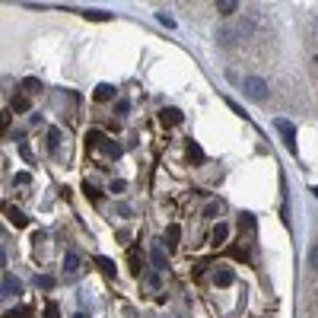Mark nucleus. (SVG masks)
Masks as SVG:
<instances>
[{
	"label": "nucleus",
	"mask_w": 318,
	"mask_h": 318,
	"mask_svg": "<svg viewBox=\"0 0 318 318\" xmlns=\"http://www.w3.org/2000/svg\"><path fill=\"white\" fill-rule=\"evenodd\" d=\"M242 86H245L248 99H255V102H264V99H268V83H264L261 76H245Z\"/></svg>",
	"instance_id": "f257e3e1"
},
{
	"label": "nucleus",
	"mask_w": 318,
	"mask_h": 318,
	"mask_svg": "<svg viewBox=\"0 0 318 318\" xmlns=\"http://www.w3.org/2000/svg\"><path fill=\"white\" fill-rule=\"evenodd\" d=\"M274 127H277V131H280L283 143H287V150H290V153H296V127L290 124L287 118H277V121H274Z\"/></svg>",
	"instance_id": "f03ea898"
},
{
	"label": "nucleus",
	"mask_w": 318,
	"mask_h": 318,
	"mask_svg": "<svg viewBox=\"0 0 318 318\" xmlns=\"http://www.w3.org/2000/svg\"><path fill=\"white\" fill-rule=\"evenodd\" d=\"M64 274H67V277H76V274H80V255H76V252L64 255Z\"/></svg>",
	"instance_id": "7ed1b4c3"
},
{
	"label": "nucleus",
	"mask_w": 318,
	"mask_h": 318,
	"mask_svg": "<svg viewBox=\"0 0 318 318\" xmlns=\"http://www.w3.org/2000/svg\"><path fill=\"white\" fill-rule=\"evenodd\" d=\"M150 264H153V271H156V274L166 271V252H162V245H153V252H150Z\"/></svg>",
	"instance_id": "20e7f679"
},
{
	"label": "nucleus",
	"mask_w": 318,
	"mask_h": 318,
	"mask_svg": "<svg viewBox=\"0 0 318 318\" xmlns=\"http://www.w3.org/2000/svg\"><path fill=\"white\" fill-rule=\"evenodd\" d=\"M16 293H22V283L13 277L10 271L3 274V296H16Z\"/></svg>",
	"instance_id": "39448f33"
},
{
	"label": "nucleus",
	"mask_w": 318,
	"mask_h": 318,
	"mask_svg": "<svg viewBox=\"0 0 318 318\" xmlns=\"http://www.w3.org/2000/svg\"><path fill=\"white\" fill-rule=\"evenodd\" d=\"M233 280H236V274L229 271V268H220L217 274H213V283H217V287H229Z\"/></svg>",
	"instance_id": "423d86ee"
},
{
	"label": "nucleus",
	"mask_w": 318,
	"mask_h": 318,
	"mask_svg": "<svg viewBox=\"0 0 318 318\" xmlns=\"http://www.w3.org/2000/svg\"><path fill=\"white\" fill-rule=\"evenodd\" d=\"M6 220H10L13 226H25V223H29V217H25L19 207H6Z\"/></svg>",
	"instance_id": "0eeeda50"
},
{
	"label": "nucleus",
	"mask_w": 318,
	"mask_h": 318,
	"mask_svg": "<svg viewBox=\"0 0 318 318\" xmlns=\"http://www.w3.org/2000/svg\"><path fill=\"white\" fill-rule=\"evenodd\" d=\"M3 318H35V312L29 306H16V309H6Z\"/></svg>",
	"instance_id": "6e6552de"
},
{
	"label": "nucleus",
	"mask_w": 318,
	"mask_h": 318,
	"mask_svg": "<svg viewBox=\"0 0 318 318\" xmlns=\"http://www.w3.org/2000/svg\"><path fill=\"white\" fill-rule=\"evenodd\" d=\"M226 236H229V226H226V223H217V226H213V233H210L213 245H223V242H226Z\"/></svg>",
	"instance_id": "1a4fd4ad"
},
{
	"label": "nucleus",
	"mask_w": 318,
	"mask_h": 318,
	"mask_svg": "<svg viewBox=\"0 0 318 318\" xmlns=\"http://www.w3.org/2000/svg\"><path fill=\"white\" fill-rule=\"evenodd\" d=\"M96 99H99V102L115 99V86H111V83H99V86H96Z\"/></svg>",
	"instance_id": "9d476101"
},
{
	"label": "nucleus",
	"mask_w": 318,
	"mask_h": 318,
	"mask_svg": "<svg viewBox=\"0 0 318 318\" xmlns=\"http://www.w3.org/2000/svg\"><path fill=\"white\" fill-rule=\"evenodd\" d=\"M159 118H162V124H178V121H182V111H178V108H162Z\"/></svg>",
	"instance_id": "9b49d317"
},
{
	"label": "nucleus",
	"mask_w": 318,
	"mask_h": 318,
	"mask_svg": "<svg viewBox=\"0 0 318 318\" xmlns=\"http://www.w3.org/2000/svg\"><path fill=\"white\" fill-rule=\"evenodd\" d=\"M35 92H41V83L35 80V76H29V80H22V96H35Z\"/></svg>",
	"instance_id": "f8f14e48"
},
{
	"label": "nucleus",
	"mask_w": 318,
	"mask_h": 318,
	"mask_svg": "<svg viewBox=\"0 0 318 318\" xmlns=\"http://www.w3.org/2000/svg\"><path fill=\"white\" fill-rule=\"evenodd\" d=\"M217 13H220V16H233V13H239V3H233V0H220V3H217Z\"/></svg>",
	"instance_id": "ddd939ff"
},
{
	"label": "nucleus",
	"mask_w": 318,
	"mask_h": 318,
	"mask_svg": "<svg viewBox=\"0 0 318 318\" xmlns=\"http://www.w3.org/2000/svg\"><path fill=\"white\" fill-rule=\"evenodd\" d=\"M102 143H105V137H102V131H89V134H86V147H89V150L102 147Z\"/></svg>",
	"instance_id": "4468645a"
},
{
	"label": "nucleus",
	"mask_w": 318,
	"mask_h": 318,
	"mask_svg": "<svg viewBox=\"0 0 318 318\" xmlns=\"http://www.w3.org/2000/svg\"><path fill=\"white\" fill-rule=\"evenodd\" d=\"M96 264L102 268V274H108V277H115V261H111V258H105V255H99L96 258Z\"/></svg>",
	"instance_id": "2eb2a0df"
},
{
	"label": "nucleus",
	"mask_w": 318,
	"mask_h": 318,
	"mask_svg": "<svg viewBox=\"0 0 318 318\" xmlns=\"http://www.w3.org/2000/svg\"><path fill=\"white\" fill-rule=\"evenodd\" d=\"M102 150H105V156H111V159L121 156V143H115V140H105V143H102Z\"/></svg>",
	"instance_id": "dca6fc26"
},
{
	"label": "nucleus",
	"mask_w": 318,
	"mask_h": 318,
	"mask_svg": "<svg viewBox=\"0 0 318 318\" xmlns=\"http://www.w3.org/2000/svg\"><path fill=\"white\" fill-rule=\"evenodd\" d=\"M83 16L86 19H96V22H108L111 19V13H105V10H86Z\"/></svg>",
	"instance_id": "f3484780"
},
{
	"label": "nucleus",
	"mask_w": 318,
	"mask_h": 318,
	"mask_svg": "<svg viewBox=\"0 0 318 318\" xmlns=\"http://www.w3.org/2000/svg\"><path fill=\"white\" fill-rule=\"evenodd\" d=\"M127 258H131V268H134V274H140V271H143V255L137 252V248H131V255H127Z\"/></svg>",
	"instance_id": "a211bd4d"
},
{
	"label": "nucleus",
	"mask_w": 318,
	"mask_h": 318,
	"mask_svg": "<svg viewBox=\"0 0 318 318\" xmlns=\"http://www.w3.org/2000/svg\"><path fill=\"white\" fill-rule=\"evenodd\" d=\"M188 159H194V162H204L207 156H204V150L197 147V143H188Z\"/></svg>",
	"instance_id": "6ab92c4d"
},
{
	"label": "nucleus",
	"mask_w": 318,
	"mask_h": 318,
	"mask_svg": "<svg viewBox=\"0 0 318 318\" xmlns=\"http://www.w3.org/2000/svg\"><path fill=\"white\" fill-rule=\"evenodd\" d=\"M45 318H61V306H57L54 299H48V303H45Z\"/></svg>",
	"instance_id": "aec40b11"
},
{
	"label": "nucleus",
	"mask_w": 318,
	"mask_h": 318,
	"mask_svg": "<svg viewBox=\"0 0 318 318\" xmlns=\"http://www.w3.org/2000/svg\"><path fill=\"white\" fill-rule=\"evenodd\" d=\"M48 147H51V150L61 147V131H57V127H51V131H48Z\"/></svg>",
	"instance_id": "412c9836"
},
{
	"label": "nucleus",
	"mask_w": 318,
	"mask_h": 318,
	"mask_svg": "<svg viewBox=\"0 0 318 318\" xmlns=\"http://www.w3.org/2000/svg\"><path fill=\"white\" fill-rule=\"evenodd\" d=\"M204 217H207V220H217V217H220V201L207 204V207H204Z\"/></svg>",
	"instance_id": "4be33fe9"
},
{
	"label": "nucleus",
	"mask_w": 318,
	"mask_h": 318,
	"mask_svg": "<svg viewBox=\"0 0 318 318\" xmlns=\"http://www.w3.org/2000/svg\"><path fill=\"white\" fill-rule=\"evenodd\" d=\"M13 111H29V96H16L13 99Z\"/></svg>",
	"instance_id": "5701e85b"
},
{
	"label": "nucleus",
	"mask_w": 318,
	"mask_h": 318,
	"mask_svg": "<svg viewBox=\"0 0 318 318\" xmlns=\"http://www.w3.org/2000/svg\"><path fill=\"white\" fill-rule=\"evenodd\" d=\"M166 236H169V245H175V242H178V239H182V229H178V226H175V223H172V226L166 229Z\"/></svg>",
	"instance_id": "b1692460"
},
{
	"label": "nucleus",
	"mask_w": 318,
	"mask_h": 318,
	"mask_svg": "<svg viewBox=\"0 0 318 318\" xmlns=\"http://www.w3.org/2000/svg\"><path fill=\"white\" fill-rule=\"evenodd\" d=\"M35 283H38L41 290H51V287H54V277H48V274H41V277H35Z\"/></svg>",
	"instance_id": "393cba45"
},
{
	"label": "nucleus",
	"mask_w": 318,
	"mask_h": 318,
	"mask_svg": "<svg viewBox=\"0 0 318 318\" xmlns=\"http://www.w3.org/2000/svg\"><path fill=\"white\" fill-rule=\"evenodd\" d=\"M29 182H32L29 172H16V175H13V185H29Z\"/></svg>",
	"instance_id": "a878e982"
},
{
	"label": "nucleus",
	"mask_w": 318,
	"mask_h": 318,
	"mask_svg": "<svg viewBox=\"0 0 318 318\" xmlns=\"http://www.w3.org/2000/svg\"><path fill=\"white\" fill-rule=\"evenodd\" d=\"M83 191H86V194H89V197H92V201H96V197H99V188H96V185H92V182H86V185H83Z\"/></svg>",
	"instance_id": "bb28decb"
},
{
	"label": "nucleus",
	"mask_w": 318,
	"mask_h": 318,
	"mask_svg": "<svg viewBox=\"0 0 318 318\" xmlns=\"http://www.w3.org/2000/svg\"><path fill=\"white\" fill-rule=\"evenodd\" d=\"M156 19H159L162 25H166V29H175V19H172V16H166V13H159Z\"/></svg>",
	"instance_id": "cd10ccee"
},
{
	"label": "nucleus",
	"mask_w": 318,
	"mask_h": 318,
	"mask_svg": "<svg viewBox=\"0 0 318 318\" xmlns=\"http://www.w3.org/2000/svg\"><path fill=\"white\" fill-rule=\"evenodd\" d=\"M309 264H312V268H318V242L312 245V252H309Z\"/></svg>",
	"instance_id": "c85d7f7f"
},
{
	"label": "nucleus",
	"mask_w": 318,
	"mask_h": 318,
	"mask_svg": "<svg viewBox=\"0 0 318 318\" xmlns=\"http://www.w3.org/2000/svg\"><path fill=\"white\" fill-rule=\"evenodd\" d=\"M127 111H131V102L121 99V102H118V115H127Z\"/></svg>",
	"instance_id": "c756f323"
},
{
	"label": "nucleus",
	"mask_w": 318,
	"mask_h": 318,
	"mask_svg": "<svg viewBox=\"0 0 318 318\" xmlns=\"http://www.w3.org/2000/svg\"><path fill=\"white\" fill-rule=\"evenodd\" d=\"M124 188H127V182H121V178H118V182H111L108 191H115V194H118V191H124Z\"/></svg>",
	"instance_id": "7c9ffc66"
},
{
	"label": "nucleus",
	"mask_w": 318,
	"mask_h": 318,
	"mask_svg": "<svg viewBox=\"0 0 318 318\" xmlns=\"http://www.w3.org/2000/svg\"><path fill=\"white\" fill-rule=\"evenodd\" d=\"M147 283H150V287H159V274H156V271L147 274Z\"/></svg>",
	"instance_id": "2f4dec72"
},
{
	"label": "nucleus",
	"mask_w": 318,
	"mask_h": 318,
	"mask_svg": "<svg viewBox=\"0 0 318 318\" xmlns=\"http://www.w3.org/2000/svg\"><path fill=\"white\" fill-rule=\"evenodd\" d=\"M312 194H315V197H318V188H312Z\"/></svg>",
	"instance_id": "473e14b6"
},
{
	"label": "nucleus",
	"mask_w": 318,
	"mask_h": 318,
	"mask_svg": "<svg viewBox=\"0 0 318 318\" xmlns=\"http://www.w3.org/2000/svg\"><path fill=\"white\" fill-rule=\"evenodd\" d=\"M73 318H86V315H83V312H80V315H73Z\"/></svg>",
	"instance_id": "72a5a7b5"
}]
</instances>
